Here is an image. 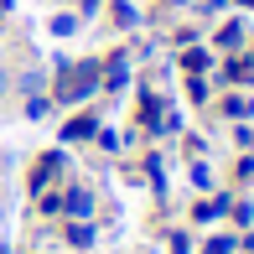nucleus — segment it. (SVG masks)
Returning a JSON list of instances; mask_svg holds the SVG:
<instances>
[{
	"mask_svg": "<svg viewBox=\"0 0 254 254\" xmlns=\"http://www.w3.org/2000/svg\"><path fill=\"white\" fill-rule=\"evenodd\" d=\"M57 171H63V151H47L37 161V171H31V192H47L52 182H57Z\"/></svg>",
	"mask_w": 254,
	"mask_h": 254,
	"instance_id": "obj_1",
	"label": "nucleus"
},
{
	"mask_svg": "<svg viewBox=\"0 0 254 254\" xmlns=\"http://www.w3.org/2000/svg\"><path fill=\"white\" fill-rule=\"evenodd\" d=\"M63 213L67 218H94V192L88 187H67L63 192Z\"/></svg>",
	"mask_w": 254,
	"mask_h": 254,
	"instance_id": "obj_2",
	"label": "nucleus"
},
{
	"mask_svg": "<svg viewBox=\"0 0 254 254\" xmlns=\"http://www.w3.org/2000/svg\"><path fill=\"white\" fill-rule=\"evenodd\" d=\"M94 135H99V120H94V114H78V120L63 125V140H94Z\"/></svg>",
	"mask_w": 254,
	"mask_h": 254,
	"instance_id": "obj_3",
	"label": "nucleus"
},
{
	"mask_svg": "<svg viewBox=\"0 0 254 254\" xmlns=\"http://www.w3.org/2000/svg\"><path fill=\"white\" fill-rule=\"evenodd\" d=\"M213 47H218V52H244V26H239V21H228V26H218Z\"/></svg>",
	"mask_w": 254,
	"mask_h": 254,
	"instance_id": "obj_4",
	"label": "nucleus"
},
{
	"mask_svg": "<svg viewBox=\"0 0 254 254\" xmlns=\"http://www.w3.org/2000/svg\"><path fill=\"white\" fill-rule=\"evenodd\" d=\"M125 78H130V57L114 52L109 63H104V88H125Z\"/></svg>",
	"mask_w": 254,
	"mask_h": 254,
	"instance_id": "obj_5",
	"label": "nucleus"
},
{
	"mask_svg": "<svg viewBox=\"0 0 254 254\" xmlns=\"http://www.w3.org/2000/svg\"><path fill=\"white\" fill-rule=\"evenodd\" d=\"M182 67H187V73H207V67H213V52H207V47H192V42H187V52H182Z\"/></svg>",
	"mask_w": 254,
	"mask_h": 254,
	"instance_id": "obj_6",
	"label": "nucleus"
},
{
	"mask_svg": "<svg viewBox=\"0 0 254 254\" xmlns=\"http://www.w3.org/2000/svg\"><path fill=\"white\" fill-rule=\"evenodd\" d=\"M67 244H73V249H88V244H94V228H88V218H73V223H67Z\"/></svg>",
	"mask_w": 254,
	"mask_h": 254,
	"instance_id": "obj_7",
	"label": "nucleus"
},
{
	"mask_svg": "<svg viewBox=\"0 0 254 254\" xmlns=\"http://www.w3.org/2000/svg\"><path fill=\"white\" fill-rule=\"evenodd\" d=\"M114 26H125V31H135V26H140V10H135L130 0H114Z\"/></svg>",
	"mask_w": 254,
	"mask_h": 254,
	"instance_id": "obj_8",
	"label": "nucleus"
},
{
	"mask_svg": "<svg viewBox=\"0 0 254 254\" xmlns=\"http://www.w3.org/2000/svg\"><path fill=\"white\" fill-rule=\"evenodd\" d=\"M202 254H239V239H234V234H213Z\"/></svg>",
	"mask_w": 254,
	"mask_h": 254,
	"instance_id": "obj_9",
	"label": "nucleus"
},
{
	"mask_svg": "<svg viewBox=\"0 0 254 254\" xmlns=\"http://www.w3.org/2000/svg\"><path fill=\"white\" fill-rule=\"evenodd\" d=\"M10 83H16L26 99H31V94H42V73H37V67H26V73H21V78H10Z\"/></svg>",
	"mask_w": 254,
	"mask_h": 254,
	"instance_id": "obj_10",
	"label": "nucleus"
},
{
	"mask_svg": "<svg viewBox=\"0 0 254 254\" xmlns=\"http://www.w3.org/2000/svg\"><path fill=\"white\" fill-rule=\"evenodd\" d=\"M52 31H57V37H73V31H78V16H73V10H63V16H52Z\"/></svg>",
	"mask_w": 254,
	"mask_h": 254,
	"instance_id": "obj_11",
	"label": "nucleus"
},
{
	"mask_svg": "<svg viewBox=\"0 0 254 254\" xmlns=\"http://www.w3.org/2000/svg\"><path fill=\"white\" fill-rule=\"evenodd\" d=\"M47 109H52L47 94H31V99H26V114H31V120H47Z\"/></svg>",
	"mask_w": 254,
	"mask_h": 254,
	"instance_id": "obj_12",
	"label": "nucleus"
},
{
	"mask_svg": "<svg viewBox=\"0 0 254 254\" xmlns=\"http://www.w3.org/2000/svg\"><path fill=\"white\" fill-rule=\"evenodd\" d=\"M37 207L42 213H63V192H37Z\"/></svg>",
	"mask_w": 254,
	"mask_h": 254,
	"instance_id": "obj_13",
	"label": "nucleus"
},
{
	"mask_svg": "<svg viewBox=\"0 0 254 254\" xmlns=\"http://www.w3.org/2000/svg\"><path fill=\"white\" fill-rule=\"evenodd\" d=\"M192 182H197L202 192H213V166H207V161H197V166H192Z\"/></svg>",
	"mask_w": 254,
	"mask_h": 254,
	"instance_id": "obj_14",
	"label": "nucleus"
},
{
	"mask_svg": "<svg viewBox=\"0 0 254 254\" xmlns=\"http://www.w3.org/2000/svg\"><path fill=\"white\" fill-rule=\"evenodd\" d=\"M94 10H99V0H78V16H83V21L94 16Z\"/></svg>",
	"mask_w": 254,
	"mask_h": 254,
	"instance_id": "obj_15",
	"label": "nucleus"
},
{
	"mask_svg": "<svg viewBox=\"0 0 254 254\" xmlns=\"http://www.w3.org/2000/svg\"><path fill=\"white\" fill-rule=\"evenodd\" d=\"M228 5V0H202V10H207V16H213V10H223Z\"/></svg>",
	"mask_w": 254,
	"mask_h": 254,
	"instance_id": "obj_16",
	"label": "nucleus"
},
{
	"mask_svg": "<svg viewBox=\"0 0 254 254\" xmlns=\"http://www.w3.org/2000/svg\"><path fill=\"white\" fill-rule=\"evenodd\" d=\"M5 94H10V73L0 67V99H5Z\"/></svg>",
	"mask_w": 254,
	"mask_h": 254,
	"instance_id": "obj_17",
	"label": "nucleus"
},
{
	"mask_svg": "<svg viewBox=\"0 0 254 254\" xmlns=\"http://www.w3.org/2000/svg\"><path fill=\"white\" fill-rule=\"evenodd\" d=\"M244 249H249V254H254V234H249V239H244Z\"/></svg>",
	"mask_w": 254,
	"mask_h": 254,
	"instance_id": "obj_18",
	"label": "nucleus"
},
{
	"mask_svg": "<svg viewBox=\"0 0 254 254\" xmlns=\"http://www.w3.org/2000/svg\"><path fill=\"white\" fill-rule=\"evenodd\" d=\"M166 5H192V0H166Z\"/></svg>",
	"mask_w": 254,
	"mask_h": 254,
	"instance_id": "obj_19",
	"label": "nucleus"
},
{
	"mask_svg": "<svg viewBox=\"0 0 254 254\" xmlns=\"http://www.w3.org/2000/svg\"><path fill=\"white\" fill-rule=\"evenodd\" d=\"M5 10H10V0H0V16H5Z\"/></svg>",
	"mask_w": 254,
	"mask_h": 254,
	"instance_id": "obj_20",
	"label": "nucleus"
},
{
	"mask_svg": "<svg viewBox=\"0 0 254 254\" xmlns=\"http://www.w3.org/2000/svg\"><path fill=\"white\" fill-rule=\"evenodd\" d=\"M239 5H249V10H254V0H239Z\"/></svg>",
	"mask_w": 254,
	"mask_h": 254,
	"instance_id": "obj_21",
	"label": "nucleus"
},
{
	"mask_svg": "<svg viewBox=\"0 0 254 254\" xmlns=\"http://www.w3.org/2000/svg\"><path fill=\"white\" fill-rule=\"evenodd\" d=\"M0 218H5V207H0Z\"/></svg>",
	"mask_w": 254,
	"mask_h": 254,
	"instance_id": "obj_22",
	"label": "nucleus"
},
{
	"mask_svg": "<svg viewBox=\"0 0 254 254\" xmlns=\"http://www.w3.org/2000/svg\"><path fill=\"white\" fill-rule=\"evenodd\" d=\"M0 254H5V249H0Z\"/></svg>",
	"mask_w": 254,
	"mask_h": 254,
	"instance_id": "obj_23",
	"label": "nucleus"
}]
</instances>
